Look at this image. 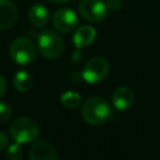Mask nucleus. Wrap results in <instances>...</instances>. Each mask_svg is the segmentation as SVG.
Segmentation results:
<instances>
[{
  "mask_svg": "<svg viewBox=\"0 0 160 160\" xmlns=\"http://www.w3.org/2000/svg\"><path fill=\"white\" fill-rule=\"evenodd\" d=\"M112 115L109 102L100 96H91L84 101L81 106V116L90 125H102L110 120Z\"/></svg>",
  "mask_w": 160,
  "mask_h": 160,
  "instance_id": "1",
  "label": "nucleus"
},
{
  "mask_svg": "<svg viewBox=\"0 0 160 160\" xmlns=\"http://www.w3.org/2000/svg\"><path fill=\"white\" fill-rule=\"evenodd\" d=\"M10 138L18 144L32 142L39 135V125L30 118H18L9 126Z\"/></svg>",
  "mask_w": 160,
  "mask_h": 160,
  "instance_id": "2",
  "label": "nucleus"
},
{
  "mask_svg": "<svg viewBox=\"0 0 160 160\" xmlns=\"http://www.w3.org/2000/svg\"><path fill=\"white\" fill-rule=\"evenodd\" d=\"M62 40L59 34L51 30H44L38 36V50L41 56L49 60L59 58L62 52Z\"/></svg>",
  "mask_w": 160,
  "mask_h": 160,
  "instance_id": "3",
  "label": "nucleus"
},
{
  "mask_svg": "<svg viewBox=\"0 0 160 160\" xmlns=\"http://www.w3.org/2000/svg\"><path fill=\"white\" fill-rule=\"evenodd\" d=\"M36 46L28 38H18L10 45V58L19 65H28L32 62L36 56Z\"/></svg>",
  "mask_w": 160,
  "mask_h": 160,
  "instance_id": "4",
  "label": "nucleus"
},
{
  "mask_svg": "<svg viewBox=\"0 0 160 160\" xmlns=\"http://www.w3.org/2000/svg\"><path fill=\"white\" fill-rule=\"evenodd\" d=\"M109 70H110V65L108 60L105 58L96 56L90 59L85 64L81 76L84 81L89 84H98L106 78V75L109 74Z\"/></svg>",
  "mask_w": 160,
  "mask_h": 160,
  "instance_id": "5",
  "label": "nucleus"
},
{
  "mask_svg": "<svg viewBox=\"0 0 160 160\" xmlns=\"http://www.w3.org/2000/svg\"><path fill=\"white\" fill-rule=\"evenodd\" d=\"M80 15L90 22H98L108 16V8L102 0H81L79 4Z\"/></svg>",
  "mask_w": 160,
  "mask_h": 160,
  "instance_id": "6",
  "label": "nucleus"
},
{
  "mask_svg": "<svg viewBox=\"0 0 160 160\" xmlns=\"http://www.w3.org/2000/svg\"><path fill=\"white\" fill-rule=\"evenodd\" d=\"M52 25L55 30L62 34L72 31L78 25V15L71 9H60L52 16Z\"/></svg>",
  "mask_w": 160,
  "mask_h": 160,
  "instance_id": "7",
  "label": "nucleus"
},
{
  "mask_svg": "<svg viewBox=\"0 0 160 160\" xmlns=\"http://www.w3.org/2000/svg\"><path fill=\"white\" fill-rule=\"evenodd\" d=\"M30 160H56L58 154L55 148L45 140H40L32 144L29 150Z\"/></svg>",
  "mask_w": 160,
  "mask_h": 160,
  "instance_id": "8",
  "label": "nucleus"
},
{
  "mask_svg": "<svg viewBox=\"0 0 160 160\" xmlns=\"http://www.w3.org/2000/svg\"><path fill=\"white\" fill-rule=\"evenodd\" d=\"M134 99H135V95L130 88L120 86L112 92L111 102H112V106L118 111H125L132 105Z\"/></svg>",
  "mask_w": 160,
  "mask_h": 160,
  "instance_id": "9",
  "label": "nucleus"
},
{
  "mask_svg": "<svg viewBox=\"0 0 160 160\" xmlns=\"http://www.w3.org/2000/svg\"><path fill=\"white\" fill-rule=\"evenodd\" d=\"M18 18V10L11 0H0V30L11 28Z\"/></svg>",
  "mask_w": 160,
  "mask_h": 160,
  "instance_id": "10",
  "label": "nucleus"
},
{
  "mask_svg": "<svg viewBox=\"0 0 160 160\" xmlns=\"http://www.w3.org/2000/svg\"><path fill=\"white\" fill-rule=\"evenodd\" d=\"M95 38H96V30L90 25H82L75 31L72 36V42L76 49H82L90 45L95 40Z\"/></svg>",
  "mask_w": 160,
  "mask_h": 160,
  "instance_id": "11",
  "label": "nucleus"
},
{
  "mask_svg": "<svg viewBox=\"0 0 160 160\" xmlns=\"http://www.w3.org/2000/svg\"><path fill=\"white\" fill-rule=\"evenodd\" d=\"M29 20L35 28H44L49 22V11L41 4H34L29 10Z\"/></svg>",
  "mask_w": 160,
  "mask_h": 160,
  "instance_id": "12",
  "label": "nucleus"
},
{
  "mask_svg": "<svg viewBox=\"0 0 160 160\" xmlns=\"http://www.w3.org/2000/svg\"><path fill=\"white\" fill-rule=\"evenodd\" d=\"M12 85H14V88H15L18 91H21V92L29 91V90L31 89V85H32L31 75H30L28 71H24V70L18 71V72L14 75Z\"/></svg>",
  "mask_w": 160,
  "mask_h": 160,
  "instance_id": "13",
  "label": "nucleus"
},
{
  "mask_svg": "<svg viewBox=\"0 0 160 160\" xmlns=\"http://www.w3.org/2000/svg\"><path fill=\"white\" fill-rule=\"evenodd\" d=\"M60 102L68 109H76L81 102V96L76 91L66 90L60 95Z\"/></svg>",
  "mask_w": 160,
  "mask_h": 160,
  "instance_id": "14",
  "label": "nucleus"
},
{
  "mask_svg": "<svg viewBox=\"0 0 160 160\" xmlns=\"http://www.w3.org/2000/svg\"><path fill=\"white\" fill-rule=\"evenodd\" d=\"M22 156V151L21 148L18 142L11 144L9 146H6V158L10 160H20Z\"/></svg>",
  "mask_w": 160,
  "mask_h": 160,
  "instance_id": "15",
  "label": "nucleus"
},
{
  "mask_svg": "<svg viewBox=\"0 0 160 160\" xmlns=\"http://www.w3.org/2000/svg\"><path fill=\"white\" fill-rule=\"evenodd\" d=\"M11 116V108L6 102H0V122L9 120Z\"/></svg>",
  "mask_w": 160,
  "mask_h": 160,
  "instance_id": "16",
  "label": "nucleus"
},
{
  "mask_svg": "<svg viewBox=\"0 0 160 160\" xmlns=\"http://www.w3.org/2000/svg\"><path fill=\"white\" fill-rule=\"evenodd\" d=\"M105 4H106V8L109 11H116L121 8L122 0H106Z\"/></svg>",
  "mask_w": 160,
  "mask_h": 160,
  "instance_id": "17",
  "label": "nucleus"
},
{
  "mask_svg": "<svg viewBox=\"0 0 160 160\" xmlns=\"http://www.w3.org/2000/svg\"><path fill=\"white\" fill-rule=\"evenodd\" d=\"M6 146H8V136L2 131H0V151H2Z\"/></svg>",
  "mask_w": 160,
  "mask_h": 160,
  "instance_id": "18",
  "label": "nucleus"
},
{
  "mask_svg": "<svg viewBox=\"0 0 160 160\" xmlns=\"http://www.w3.org/2000/svg\"><path fill=\"white\" fill-rule=\"evenodd\" d=\"M5 91H6V81L2 76H0V99L4 96Z\"/></svg>",
  "mask_w": 160,
  "mask_h": 160,
  "instance_id": "19",
  "label": "nucleus"
},
{
  "mask_svg": "<svg viewBox=\"0 0 160 160\" xmlns=\"http://www.w3.org/2000/svg\"><path fill=\"white\" fill-rule=\"evenodd\" d=\"M49 1L55 2V4H60V2H66V1H69V0H49Z\"/></svg>",
  "mask_w": 160,
  "mask_h": 160,
  "instance_id": "20",
  "label": "nucleus"
}]
</instances>
